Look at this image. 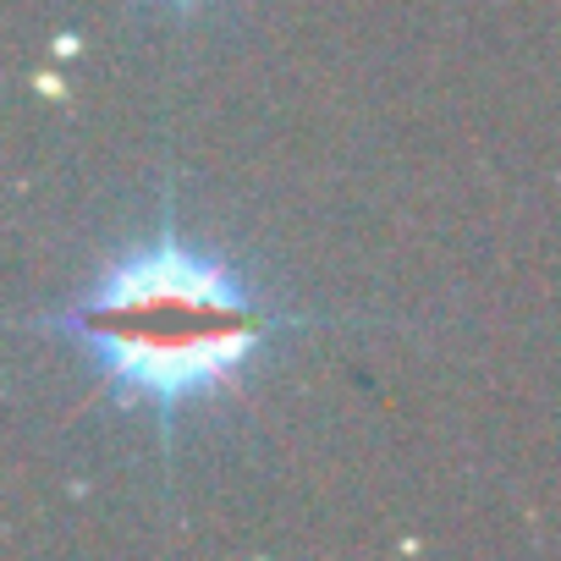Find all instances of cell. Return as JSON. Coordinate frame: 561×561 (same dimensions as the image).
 <instances>
[{
	"instance_id": "6da1fadb",
	"label": "cell",
	"mask_w": 561,
	"mask_h": 561,
	"mask_svg": "<svg viewBox=\"0 0 561 561\" xmlns=\"http://www.w3.org/2000/svg\"><path fill=\"white\" fill-rule=\"evenodd\" d=\"M28 325L78 347L122 408H144L171 462L187 408L237 391L280 331H314L320 320L259 298L226 253L193 242L165 215L149 242L105 259L72 304Z\"/></svg>"
},
{
	"instance_id": "7a4b0ae2",
	"label": "cell",
	"mask_w": 561,
	"mask_h": 561,
	"mask_svg": "<svg viewBox=\"0 0 561 561\" xmlns=\"http://www.w3.org/2000/svg\"><path fill=\"white\" fill-rule=\"evenodd\" d=\"M160 7H171V12H193V7H209V0H160Z\"/></svg>"
}]
</instances>
